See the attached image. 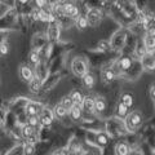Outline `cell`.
<instances>
[{
    "label": "cell",
    "mask_w": 155,
    "mask_h": 155,
    "mask_svg": "<svg viewBox=\"0 0 155 155\" xmlns=\"http://www.w3.org/2000/svg\"><path fill=\"white\" fill-rule=\"evenodd\" d=\"M104 130L109 134L110 138H119L122 140L128 134V130L125 129L123 119H118L115 116H110V118L105 119Z\"/></svg>",
    "instance_id": "cell-1"
},
{
    "label": "cell",
    "mask_w": 155,
    "mask_h": 155,
    "mask_svg": "<svg viewBox=\"0 0 155 155\" xmlns=\"http://www.w3.org/2000/svg\"><path fill=\"white\" fill-rule=\"evenodd\" d=\"M83 141L94 145L100 149H106L109 146L111 138L105 130H85Z\"/></svg>",
    "instance_id": "cell-2"
},
{
    "label": "cell",
    "mask_w": 155,
    "mask_h": 155,
    "mask_svg": "<svg viewBox=\"0 0 155 155\" xmlns=\"http://www.w3.org/2000/svg\"><path fill=\"white\" fill-rule=\"evenodd\" d=\"M18 12L16 7L7 9L3 14H0V31H18L17 27Z\"/></svg>",
    "instance_id": "cell-3"
},
{
    "label": "cell",
    "mask_w": 155,
    "mask_h": 155,
    "mask_svg": "<svg viewBox=\"0 0 155 155\" xmlns=\"http://www.w3.org/2000/svg\"><path fill=\"white\" fill-rule=\"evenodd\" d=\"M123 123L128 133H137L143 124V115L140 110L129 111L128 115L123 119Z\"/></svg>",
    "instance_id": "cell-4"
},
{
    "label": "cell",
    "mask_w": 155,
    "mask_h": 155,
    "mask_svg": "<svg viewBox=\"0 0 155 155\" xmlns=\"http://www.w3.org/2000/svg\"><path fill=\"white\" fill-rule=\"evenodd\" d=\"M75 48L74 43H70V41H57V43H51V47H49V56H48V61H52L53 58H57V57H61V56H65V54H69V53Z\"/></svg>",
    "instance_id": "cell-5"
},
{
    "label": "cell",
    "mask_w": 155,
    "mask_h": 155,
    "mask_svg": "<svg viewBox=\"0 0 155 155\" xmlns=\"http://www.w3.org/2000/svg\"><path fill=\"white\" fill-rule=\"evenodd\" d=\"M70 71L75 78H81L87 72H89L91 67L87 58L84 56H75L70 62Z\"/></svg>",
    "instance_id": "cell-6"
},
{
    "label": "cell",
    "mask_w": 155,
    "mask_h": 155,
    "mask_svg": "<svg viewBox=\"0 0 155 155\" xmlns=\"http://www.w3.org/2000/svg\"><path fill=\"white\" fill-rule=\"evenodd\" d=\"M127 35H128V30L125 27H120L119 30H116L110 38V47L114 52L122 53L123 48L125 45V40H127Z\"/></svg>",
    "instance_id": "cell-7"
},
{
    "label": "cell",
    "mask_w": 155,
    "mask_h": 155,
    "mask_svg": "<svg viewBox=\"0 0 155 155\" xmlns=\"http://www.w3.org/2000/svg\"><path fill=\"white\" fill-rule=\"evenodd\" d=\"M83 14L87 18V22H88V26L91 27H98L102 22L104 17L106 16L105 12L100 8H87L83 12Z\"/></svg>",
    "instance_id": "cell-8"
},
{
    "label": "cell",
    "mask_w": 155,
    "mask_h": 155,
    "mask_svg": "<svg viewBox=\"0 0 155 155\" xmlns=\"http://www.w3.org/2000/svg\"><path fill=\"white\" fill-rule=\"evenodd\" d=\"M142 72H143V69H142L141 64H140V60H136L134 58L132 65H130V67L123 74L122 79L127 80V81H136L140 76H141Z\"/></svg>",
    "instance_id": "cell-9"
},
{
    "label": "cell",
    "mask_w": 155,
    "mask_h": 155,
    "mask_svg": "<svg viewBox=\"0 0 155 155\" xmlns=\"http://www.w3.org/2000/svg\"><path fill=\"white\" fill-rule=\"evenodd\" d=\"M65 150L67 154H72V155H81L83 154V141L80 138H78L76 136L71 134L70 138L67 140Z\"/></svg>",
    "instance_id": "cell-10"
},
{
    "label": "cell",
    "mask_w": 155,
    "mask_h": 155,
    "mask_svg": "<svg viewBox=\"0 0 155 155\" xmlns=\"http://www.w3.org/2000/svg\"><path fill=\"white\" fill-rule=\"evenodd\" d=\"M31 98H27V97H16V98H12L8 101V106L9 110L14 114H19L25 111L26 105L28 104V101Z\"/></svg>",
    "instance_id": "cell-11"
},
{
    "label": "cell",
    "mask_w": 155,
    "mask_h": 155,
    "mask_svg": "<svg viewBox=\"0 0 155 155\" xmlns=\"http://www.w3.org/2000/svg\"><path fill=\"white\" fill-rule=\"evenodd\" d=\"M39 122H40V125L43 127H52L53 123H54V116H53V111L52 107L48 105L43 106L41 111L39 113Z\"/></svg>",
    "instance_id": "cell-12"
},
{
    "label": "cell",
    "mask_w": 155,
    "mask_h": 155,
    "mask_svg": "<svg viewBox=\"0 0 155 155\" xmlns=\"http://www.w3.org/2000/svg\"><path fill=\"white\" fill-rule=\"evenodd\" d=\"M48 44H49V41L45 36V32H35L31 38V51L40 52Z\"/></svg>",
    "instance_id": "cell-13"
},
{
    "label": "cell",
    "mask_w": 155,
    "mask_h": 155,
    "mask_svg": "<svg viewBox=\"0 0 155 155\" xmlns=\"http://www.w3.org/2000/svg\"><path fill=\"white\" fill-rule=\"evenodd\" d=\"M62 78H64V76H62L61 71L51 72V74L45 78V80L43 81V92H49L52 89H54L57 87V84L61 81Z\"/></svg>",
    "instance_id": "cell-14"
},
{
    "label": "cell",
    "mask_w": 155,
    "mask_h": 155,
    "mask_svg": "<svg viewBox=\"0 0 155 155\" xmlns=\"http://www.w3.org/2000/svg\"><path fill=\"white\" fill-rule=\"evenodd\" d=\"M61 32L62 28L60 27L58 23H49L45 31V36L49 43H57L61 40Z\"/></svg>",
    "instance_id": "cell-15"
},
{
    "label": "cell",
    "mask_w": 155,
    "mask_h": 155,
    "mask_svg": "<svg viewBox=\"0 0 155 155\" xmlns=\"http://www.w3.org/2000/svg\"><path fill=\"white\" fill-rule=\"evenodd\" d=\"M84 115H96L94 114V96L92 94H84L83 102L80 105Z\"/></svg>",
    "instance_id": "cell-16"
},
{
    "label": "cell",
    "mask_w": 155,
    "mask_h": 155,
    "mask_svg": "<svg viewBox=\"0 0 155 155\" xmlns=\"http://www.w3.org/2000/svg\"><path fill=\"white\" fill-rule=\"evenodd\" d=\"M141 39H142L145 49H146V53H154V51H155V32H154V30L146 31L141 36Z\"/></svg>",
    "instance_id": "cell-17"
},
{
    "label": "cell",
    "mask_w": 155,
    "mask_h": 155,
    "mask_svg": "<svg viewBox=\"0 0 155 155\" xmlns=\"http://www.w3.org/2000/svg\"><path fill=\"white\" fill-rule=\"evenodd\" d=\"M140 64H141L143 71L153 72L155 70V57H154V53H145V54L140 58Z\"/></svg>",
    "instance_id": "cell-18"
},
{
    "label": "cell",
    "mask_w": 155,
    "mask_h": 155,
    "mask_svg": "<svg viewBox=\"0 0 155 155\" xmlns=\"http://www.w3.org/2000/svg\"><path fill=\"white\" fill-rule=\"evenodd\" d=\"M52 111H53V116H54V120H58V122H61V123H64V124H65L66 120H70V119H69V111H67L60 102L53 106Z\"/></svg>",
    "instance_id": "cell-19"
},
{
    "label": "cell",
    "mask_w": 155,
    "mask_h": 155,
    "mask_svg": "<svg viewBox=\"0 0 155 155\" xmlns=\"http://www.w3.org/2000/svg\"><path fill=\"white\" fill-rule=\"evenodd\" d=\"M62 7H64V12L67 17L75 19L80 14V8L78 7L75 2H62Z\"/></svg>",
    "instance_id": "cell-20"
},
{
    "label": "cell",
    "mask_w": 155,
    "mask_h": 155,
    "mask_svg": "<svg viewBox=\"0 0 155 155\" xmlns=\"http://www.w3.org/2000/svg\"><path fill=\"white\" fill-rule=\"evenodd\" d=\"M100 78H101V81H102L105 85L111 84V83H113V81L116 79L115 74L113 72V70L110 69L109 64L105 65V66H102V67L100 69Z\"/></svg>",
    "instance_id": "cell-21"
},
{
    "label": "cell",
    "mask_w": 155,
    "mask_h": 155,
    "mask_svg": "<svg viewBox=\"0 0 155 155\" xmlns=\"http://www.w3.org/2000/svg\"><path fill=\"white\" fill-rule=\"evenodd\" d=\"M34 74L36 78H39L41 81L45 80V78L49 75V69H48V64L45 60H41L38 65L34 66Z\"/></svg>",
    "instance_id": "cell-22"
},
{
    "label": "cell",
    "mask_w": 155,
    "mask_h": 155,
    "mask_svg": "<svg viewBox=\"0 0 155 155\" xmlns=\"http://www.w3.org/2000/svg\"><path fill=\"white\" fill-rule=\"evenodd\" d=\"M45 104L40 102V101H36V100H30L28 104L26 105L25 107V114L27 116H31V115H39V113L41 111L43 106Z\"/></svg>",
    "instance_id": "cell-23"
},
{
    "label": "cell",
    "mask_w": 155,
    "mask_h": 155,
    "mask_svg": "<svg viewBox=\"0 0 155 155\" xmlns=\"http://www.w3.org/2000/svg\"><path fill=\"white\" fill-rule=\"evenodd\" d=\"M107 100L102 96H96L94 97V114L97 116H101L106 110H107Z\"/></svg>",
    "instance_id": "cell-24"
},
{
    "label": "cell",
    "mask_w": 155,
    "mask_h": 155,
    "mask_svg": "<svg viewBox=\"0 0 155 155\" xmlns=\"http://www.w3.org/2000/svg\"><path fill=\"white\" fill-rule=\"evenodd\" d=\"M19 78L26 81V83H28L34 76H35V74H34V67L31 65H27V64H23L19 66Z\"/></svg>",
    "instance_id": "cell-25"
},
{
    "label": "cell",
    "mask_w": 155,
    "mask_h": 155,
    "mask_svg": "<svg viewBox=\"0 0 155 155\" xmlns=\"http://www.w3.org/2000/svg\"><path fill=\"white\" fill-rule=\"evenodd\" d=\"M83 118V110L80 106L72 105V107L69 110V119L72 124H78Z\"/></svg>",
    "instance_id": "cell-26"
},
{
    "label": "cell",
    "mask_w": 155,
    "mask_h": 155,
    "mask_svg": "<svg viewBox=\"0 0 155 155\" xmlns=\"http://www.w3.org/2000/svg\"><path fill=\"white\" fill-rule=\"evenodd\" d=\"M133 60H134V58L132 56H128V54H120L118 58H116V61H118V65L120 67V70L123 71V74L130 67Z\"/></svg>",
    "instance_id": "cell-27"
},
{
    "label": "cell",
    "mask_w": 155,
    "mask_h": 155,
    "mask_svg": "<svg viewBox=\"0 0 155 155\" xmlns=\"http://www.w3.org/2000/svg\"><path fill=\"white\" fill-rule=\"evenodd\" d=\"M129 145L124 141V140H119V141H116L115 146H114V155H128L129 151H130Z\"/></svg>",
    "instance_id": "cell-28"
},
{
    "label": "cell",
    "mask_w": 155,
    "mask_h": 155,
    "mask_svg": "<svg viewBox=\"0 0 155 155\" xmlns=\"http://www.w3.org/2000/svg\"><path fill=\"white\" fill-rule=\"evenodd\" d=\"M28 91H30L32 94L41 93V92H43V81L39 79V78L34 76L32 79L28 81Z\"/></svg>",
    "instance_id": "cell-29"
},
{
    "label": "cell",
    "mask_w": 155,
    "mask_h": 155,
    "mask_svg": "<svg viewBox=\"0 0 155 155\" xmlns=\"http://www.w3.org/2000/svg\"><path fill=\"white\" fill-rule=\"evenodd\" d=\"M8 111H9L8 101L5 98H0V128L2 129L4 127V124H5V118H7Z\"/></svg>",
    "instance_id": "cell-30"
},
{
    "label": "cell",
    "mask_w": 155,
    "mask_h": 155,
    "mask_svg": "<svg viewBox=\"0 0 155 155\" xmlns=\"http://www.w3.org/2000/svg\"><path fill=\"white\" fill-rule=\"evenodd\" d=\"M81 79V84H83V87L85 89H93V87L96 85V76L92 74V72H87V74L84 76L80 78Z\"/></svg>",
    "instance_id": "cell-31"
},
{
    "label": "cell",
    "mask_w": 155,
    "mask_h": 155,
    "mask_svg": "<svg viewBox=\"0 0 155 155\" xmlns=\"http://www.w3.org/2000/svg\"><path fill=\"white\" fill-rule=\"evenodd\" d=\"M129 113V109L127 107V106H124L122 102H116L115 104V109H114V116L118 119H124L125 116L128 115Z\"/></svg>",
    "instance_id": "cell-32"
},
{
    "label": "cell",
    "mask_w": 155,
    "mask_h": 155,
    "mask_svg": "<svg viewBox=\"0 0 155 155\" xmlns=\"http://www.w3.org/2000/svg\"><path fill=\"white\" fill-rule=\"evenodd\" d=\"M35 128H32L31 125H28V124H25V125H21L19 127V136H21V140H22V142L25 141V140L28 137V136H31L34 132H35Z\"/></svg>",
    "instance_id": "cell-33"
},
{
    "label": "cell",
    "mask_w": 155,
    "mask_h": 155,
    "mask_svg": "<svg viewBox=\"0 0 155 155\" xmlns=\"http://www.w3.org/2000/svg\"><path fill=\"white\" fill-rule=\"evenodd\" d=\"M74 26L78 30H85L88 27V22H87V18L83 13H80L75 19H74Z\"/></svg>",
    "instance_id": "cell-34"
},
{
    "label": "cell",
    "mask_w": 155,
    "mask_h": 155,
    "mask_svg": "<svg viewBox=\"0 0 155 155\" xmlns=\"http://www.w3.org/2000/svg\"><path fill=\"white\" fill-rule=\"evenodd\" d=\"M70 97H71V100H72V102H74V105H78V106H80L81 102H83V92H81L80 89H72L71 91V93H70Z\"/></svg>",
    "instance_id": "cell-35"
},
{
    "label": "cell",
    "mask_w": 155,
    "mask_h": 155,
    "mask_svg": "<svg viewBox=\"0 0 155 155\" xmlns=\"http://www.w3.org/2000/svg\"><path fill=\"white\" fill-rule=\"evenodd\" d=\"M4 155H23V142H17L8 150Z\"/></svg>",
    "instance_id": "cell-36"
},
{
    "label": "cell",
    "mask_w": 155,
    "mask_h": 155,
    "mask_svg": "<svg viewBox=\"0 0 155 155\" xmlns=\"http://www.w3.org/2000/svg\"><path fill=\"white\" fill-rule=\"evenodd\" d=\"M119 102H122L124 106H127L128 109H130L133 106V94L129 93V92H125L120 96V101Z\"/></svg>",
    "instance_id": "cell-37"
},
{
    "label": "cell",
    "mask_w": 155,
    "mask_h": 155,
    "mask_svg": "<svg viewBox=\"0 0 155 155\" xmlns=\"http://www.w3.org/2000/svg\"><path fill=\"white\" fill-rule=\"evenodd\" d=\"M96 51L102 52V53H109V52H111L113 49H111V47H110L109 40H100L98 43H97Z\"/></svg>",
    "instance_id": "cell-38"
},
{
    "label": "cell",
    "mask_w": 155,
    "mask_h": 155,
    "mask_svg": "<svg viewBox=\"0 0 155 155\" xmlns=\"http://www.w3.org/2000/svg\"><path fill=\"white\" fill-rule=\"evenodd\" d=\"M28 61H30L31 66L38 65L39 62L41 61V56H40V53L36 52V51H31V52H30V54H28Z\"/></svg>",
    "instance_id": "cell-39"
},
{
    "label": "cell",
    "mask_w": 155,
    "mask_h": 155,
    "mask_svg": "<svg viewBox=\"0 0 155 155\" xmlns=\"http://www.w3.org/2000/svg\"><path fill=\"white\" fill-rule=\"evenodd\" d=\"M30 4L32 5V8H36V9H45L49 7L48 0H31Z\"/></svg>",
    "instance_id": "cell-40"
},
{
    "label": "cell",
    "mask_w": 155,
    "mask_h": 155,
    "mask_svg": "<svg viewBox=\"0 0 155 155\" xmlns=\"http://www.w3.org/2000/svg\"><path fill=\"white\" fill-rule=\"evenodd\" d=\"M60 104L64 106V107L69 111L71 107H72V105H74V102H72V100H71V97H70V94H67V96H64L61 98V101H60Z\"/></svg>",
    "instance_id": "cell-41"
},
{
    "label": "cell",
    "mask_w": 155,
    "mask_h": 155,
    "mask_svg": "<svg viewBox=\"0 0 155 155\" xmlns=\"http://www.w3.org/2000/svg\"><path fill=\"white\" fill-rule=\"evenodd\" d=\"M28 125H31L32 128L38 129L39 125H40V122H39V116L38 115H31V116H27V123Z\"/></svg>",
    "instance_id": "cell-42"
},
{
    "label": "cell",
    "mask_w": 155,
    "mask_h": 155,
    "mask_svg": "<svg viewBox=\"0 0 155 155\" xmlns=\"http://www.w3.org/2000/svg\"><path fill=\"white\" fill-rule=\"evenodd\" d=\"M35 153V145L23 142V155H34Z\"/></svg>",
    "instance_id": "cell-43"
},
{
    "label": "cell",
    "mask_w": 155,
    "mask_h": 155,
    "mask_svg": "<svg viewBox=\"0 0 155 155\" xmlns=\"http://www.w3.org/2000/svg\"><path fill=\"white\" fill-rule=\"evenodd\" d=\"M8 52H9V45H8V43H7V41L2 43V44H0V57L7 56Z\"/></svg>",
    "instance_id": "cell-44"
},
{
    "label": "cell",
    "mask_w": 155,
    "mask_h": 155,
    "mask_svg": "<svg viewBox=\"0 0 155 155\" xmlns=\"http://www.w3.org/2000/svg\"><path fill=\"white\" fill-rule=\"evenodd\" d=\"M0 3L7 8H14L16 7V0H0Z\"/></svg>",
    "instance_id": "cell-45"
},
{
    "label": "cell",
    "mask_w": 155,
    "mask_h": 155,
    "mask_svg": "<svg viewBox=\"0 0 155 155\" xmlns=\"http://www.w3.org/2000/svg\"><path fill=\"white\" fill-rule=\"evenodd\" d=\"M52 155H67V151L65 149H56L52 153Z\"/></svg>",
    "instance_id": "cell-46"
},
{
    "label": "cell",
    "mask_w": 155,
    "mask_h": 155,
    "mask_svg": "<svg viewBox=\"0 0 155 155\" xmlns=\"http://www.w3.org/2000/svg\"><path fill=\"white\" fill-rule=\"evenodd\" d=\"M128 155H142V151H141V149H140V147H137V149H132V150L129 151Z\"/></svg>",
    "instance_id": "cell-47"
},
{
    "label": "cell",
    "mask_w": 155,
    "mask_h": 155,
    "mask_svg": "<svg viewBox=\"0 0 155 155\" xmlns=\"http://www.w3.org/2000/svg\"><path fill=\"white\" fill-rule=\"evenodd\" d=\"M149 94H150V97H151V101L154 102V101H155V96H154V84H151V87H150Z\"/></svg>",
    "instance_id": "cell-48"
},
{
    "label": "cell",
    "mask_w": 155,
    "mask_h": 155,
    "mask_svg": "<svg viewBox=\"0 0 155 155\" xmlns=\"http://www.w3.org/2000/svg\"><path fill=\"white\" fill-rule=\"evenodd\" d=\"M62 0H48V4L52 5V4H56V3H61Z\"/></svg>",
    "instance_id": "cell-49"
},
{
    "label": "cell",
    "mask_w": 155,
    "mask_h": 155,
    "mask_svg": "<svg viewBox=\"0 0 155 155\" xmlns=\"http://www.w3.org/2000/svg\"><path fill=\"white\" fill-rule=\"evenodd\" d=\"M0 9H4V11H7V9H9V8H7L5 5H3V4L0 3Z\"/></svg>",
    "instance_id": "cell-50"
},
{
    "label": "cell",
    "mask_w": 155,
    "mask_h": 155,
    "mask_svg": "<svg viewBox=\"0 0 155 155\" xmlns=\"http://www.w3.org/2000/svg\"><path fill=\"white\" fill-rule=\"evenodd\" d=\"M81 155H92V154H89V153H83Z\"/></svg>",
    "instance_id": "cell-51"
},
{
    "label": "cell",
    "mask_w": 155,
    "mask_h": 155,
    "mask_svg": "<svg viewBox=\"0 0 155 155\" xmlns=\"http://www.w3.org/2000/svg\"><path fill=\"white\" fill-rule=\"evenodd\" d=\"M0 130H2V128H0Z\"/></svg>",
    "instance_id": "cell-52"
}]
</instances>
